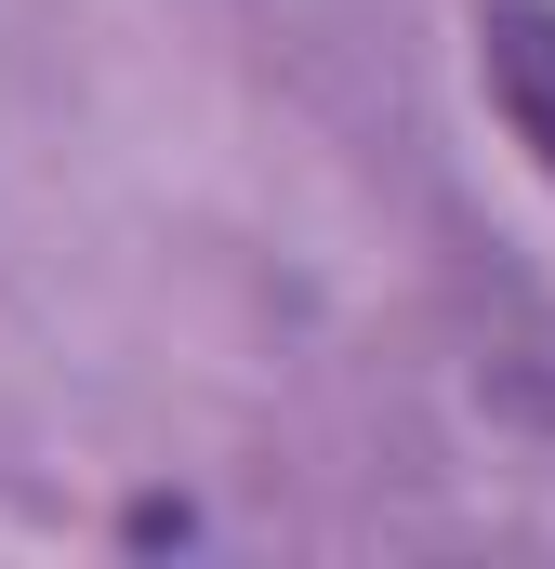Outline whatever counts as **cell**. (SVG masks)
<instances>
[{
  "mask_svg": "<svg viewBox=\"0 0 555 569\" xmlns=\"http://www.w3.org/2000/svg\"><path fill=\"white\" fill-rule=\"evenodd\" d=\"M476 67H490V107L516 120V146L555 172V13L543 0H503V13L476 27Z\"/></svg>",
  "mask_w": 555,
  "mask_h": 569,
  "instance_id": "obj_1",
  "label": "cell"
}]
</instances>
